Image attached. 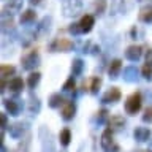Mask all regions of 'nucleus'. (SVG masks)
<instances>
[{"label": "nucleus", "instance_id": "f257e3e1", "mask_svg": "<svg viewBox=\"0 0 152 152\" xmlns=\"http://www.w3.org/2000/svg\"><path fill=\"white\" fill-rule=\"evenodd\" d=\"M142 106V97L140 92H133L127 97L125 100V104H124V108H125V113L130 114V116H135V114L140 113V109Z\"/></svg>", "mask_w": 152, "mask_h": 152}, {"label": "nucleus", "instance_id": "f03ea898", "mask_svg": "<svg viewBox=\"0 0 152 152\" xmlns=\"http://www.w3.org/2000/svg\"><path fill=\"white\" fill-rule=\"evenodd\" d=\"M38 60H40V57H38V49L35 48V49L27 51L26 54L21 57V65H22L24 70L30 71V70H33L38 65Z\"/></svg>", "mask_w": 152, "mask_h": 152}, {"label": "nucleus", "instance_id": "7ed1b4c3", "mask_svg": "<svg viewBox=\"0 0 152 152\" xmlns=\"http://www.w3.org/2000/svg\"><path fill=\"white\" fill-rule=\"evenodd\" d=\"M113 135H114V132L111 130V128H106V130L102 133V138H100V144H102V147H103L104 152H119V147L114 144Z\"/></svg>", "mask_w": 152, "mask_h": 152}, {"label": "nucleus", "instance_id": "20e7f679", "mask_svg": "<svg viewBox=\"0 0 152 152\" xmlns=\"http://www.w3.org/2000/svg\"><path fill=\"white\" fill-rule=\"evenodd\" d=\"M73 41L70 38H57V40L51 45V51L52 52H68L73 49Z\"/></svg>", "mask_w": 152, "mask_h": 152}, {"label": "nucleus", "instance_id": "39448f33", "mask_svg": "<svg viewBox=\"0 0 152 152\" xmlns=\"http://www.w3.org/2000/svg\"><path fill=\"white\" fill-rule=\"evenodd\" d=\"M75 113H76V104L70 100H65V103L62 104L60 108V116L64 121H71L75 117Z\"/></svg>", "mask_w": 152, "mask_h": 152}, {"label": "nucleus", "instance_id": "423d86ee", "mask_svg": "<svg viewBox=\"0 0 152 152\" xmlns=\"http://www.w3.org/2000/svg\"><path fill=\"white\" fill-rule=\"evenodd\" d=\"M121 97H122V94H121V90H119V87H109L106 92L103 94L102 102L103 103H117L119 100H121Z\"/></svg>", "mask_w": 152, "mask_h": 152}, {"label": "nucleus", "instance_id": "0eeeda50", "mask_svg": "<svg viewBox=\"0 0 152 152\" xmlns=\"http://www.w3.org/2000/svg\"><path fill=\"white\" fill-rule=\"evenodd\" d=\"M141 56H142V46H140V45H132L125 49V59L130 62L140 60Z\"/></svg>", "mask_w": 152, "mask_h": 152}, {"label": "nucleus", "instance_id": "6e6552de", "mask_svg": "<svg viewBox=\"0 0 152 152\" xmlns=\"http://www.w3.org/2000/svg\"><path fill=\"white\" fill-rule=\"evenodd\" d=\"M24 87H26V83H24L22 78H19V76H13L11 79L8 81V89L11 94H21Z\"/></svg>", "mask_w": 152, "mask_h": 152}, {"label": "nucleus", "instance_id": "1a4fd4ad", "mask_svg": "<svg viewBox=\"0 0 152 152\" xmlns=\"http://www.w3.org/2000/svg\"><path fill=\"white\" fill-rule=\"evenodd\" d=\"M78 24H79L81 33H89L94 28V26H95V19H94L92 14H84Z\"/></svg>", "mask_w": 152, "mask_h": 152}, {"label": "nucleus", "instance_id": "9d476101", "mask_svg": "<svg viewBox=\"0 0 152 152\" xmlns=\"http://www.w3.org/2000/svg\"><path fill=\"white\" fill-rule=\"evenodd\" d=\"M125 127V119H124L121 114H114V116L109 117L108 122V128H111L113 132H119Z\"/></svg>", "mask_w": 152, "mask_h": 152}, {"label": "nucleus", "instance_id": "9b49d317", "mask_svg": "<svg viewBox=\"0 0 152 152\" xmlns=\"http://www.w3.org/2000/svg\"><path fill=\"white\" fill-rule=\"evenodd\" d=\"M3 106L11 116H18L19 109H21V103L14 98H7V100H3Z\"/></svg>", "mask_w": 152, "mask_h": 152}, {"label": "nucleus", "instance_id": "f8f14e48", "mask_svg": "<svg viewBox=\"0 0 152 152\" xmlns=\"http://www.w3.org/2000/svg\"><path fill=\"white\" fill-rule=\"evenodd\" d=\"M133 138L140 142H144L151 138V130L147 127H136L135 130H133Z\"/></svg>", "mask_w": 152, "mask_h": 152}, {"label": "nucleus", "instance_id": "ddd939ff", "mask_svg": "<svg viewBox=\"0 0 152 152\" xmlns=\"http://www.w3.org/2000/svg\"><path fill=\"white\" fill-rule=\"evenodd\" d=\"M121 70H122V60L121 59H114L111 64H109V66H108L109 78H117L119 73H121Z\"/></svg>", "mask_w": 152, "mask_h": 152}, {"label": "nucleus", "instance_id": "4468645a", "mask_svg": "<svg viewBox=\"0 0 152 152\" xmlns=\"http://www.w3.org/2000/svg\"><path fill=\"white\" fill-rule=\"evenodd\" d=\"M16 73V68L10 64H2L0 65V78L2 79H8L10 76H14Z\"/></svg>", "mask_w": 152, "mask_h": 152}, {"label": "nucleus", "instance_id": "2eb2a0df", "mask_svg": "<svg viewBox=\"0 0 152 152\" xmlns=\"http://www.w3.org/2000/svg\"><path fill=\"white\" fill-rule=\"evenodd\" d=\"M59 141H60V144L64 146V147H66L71 142V130L70 128H62L60 130V133H59Z\"/></svg>", "mask_w": 152, "mask_h": 152}, {"label": "nucleus", "instance_id": "dca6fc26", "mask_svg": "<svg viewBox=\"0 0 152 152\" xmlns=\"http://www.w3.org/2000/svg\"><path fill=\"white\" fill-rule=\"evenodd\" d=\"M100 86H102V78L100 76H94V78L89 79V86H87V90L90 94H97L100 90Z\"/></svg>", "mask_w": 152, "mask_h": 152}, {"label": "nucleus", "instance_id": "f3484780", "mask_svg": "<svg viewBox=\"0 0 152 152\" xmlns=\"http://www.w3.org/2000/svg\"><path fill=\"white\" fill-rule=\"evenodd\" d=\"M64 103H65V100L60 94H52L49 97V100H48V104H49L51 108H62Z\"/></svg>", "mask_w": 152, "mask_h": 152}, {"label": "nucleus", "instance_id": "a211bd4d", "mask_svg": "<svg viewBox=\"0 0 152 152\" xmlns=\"http://www.w3.org/2000/svg\"><path fill=\"white\" fill-rule=\"evenodd\" d=\"M40 79H41V73H40V71H32V73L28 75V78H27L28 89H35L38 86V83H40Z\"/></svg>", "mask_w": 152, "mask_h": 152}, {"label": "nucleus", "instance_id": "6ab92c4d", "mask_svg": "<svg viewBox=\"0 0 152 152\" xmlns=\"http://www.w3.org/2000/svg\"><path fill=\"white\" fill-rule=\"evenodd\" d=\"M84 70V62L81 59H75L71 62V76H79Z\"/></svg>", "mask_w": 152, "mask_h": 152}, {"label": "nucleus", "instance_id": "aec40b11", "mask_svg": "<svg viewBox=\"0 0 152 152\" xmlns=\"http://www.w3.org/2000/svg\"><path fill=\"white\" fill-rule=\"evenodd\" d=\"M37 19V13L33 10H26L22 14H21V24H28V22H33Z\"/></svg>", "mask_w": 152, "mask_h": 152}, {"label": "nucleus", "instance_id": "412c9836", "mask_svg": "<svg viewBox=\"0 0 152 152\" xmlns=\"http://www.w3.org/2000/svg\"><path fill=\"white\" fill-rule=\"evenodd\" d=\"M141 76L144 79H152V60H146L144 65H142L141 68Z\"/></svg>", "mask_w": 152, "mask_h": 152}, {"label": "nucleus", "instance_id": "4be33fe9", "mask_svg": "<svg viewBox=\"0 0 152 152\" xmlns=\"http://www.w3.org/2000/svg\"><path fill=\"white\" fill-rule=\"evenodd\" d=\"M140 21L146 22V24L152 22V8L151 7H146V8H142L140 11Z\"/></svg>", "mask_w": 152, "mask_h": 152}, {"label": "nucleus", "instance_id": "5701e85b", "mask_svg": "<svg viewBox=\"0 0 152 152\" xmlns=\"http://www.w3.org/2000/svg\"><path fill=\"white\" fill-rule=\"evenodd\" d=\"M92 7H94V13H97V14H103L104 11H106L108 2H106V0H95Z\"/></svg>", "mask_w": 152, "mask_h": 152}, {"label": "nucleus", "instance_id": "b1692460", "mask_svg": "<svg viewBox=\"0 0 152 152\" xmlns=\"http://www.w3.org/2000/svg\"><path fill=\"white\" fill-rule=\"evenodd\" d=\"M24 125L22 124H14V125L10 127V133H11V136L14 138H19V136H22V133H24Z\"/></svg>", "mask_w": 152, "mask_h": 152}, {"label": "nucleus", "instance_id": "393cba45", "mask_svg": "<svg viewBox=\"0 0 152 152\" xmlns=\"http://www.w3.org/2000/svg\"><path fill=\"white\" fill-rule=\"evenodd\" d=\"M75 86H76V83H75V76H70L68 79L64 83V86H62V89L65 90V92H71V90L75 89Z\"/></svg>", "mask_w": 152, "mask_h": 152}, {"label": "nucleus", "instance_id": "a878e982", "mask_svg": "<svg viewBox=\"0 0 152 152\" xmlns=\"http://www.w3.org/2000/svg\"><path fill=\"white\" fill-rule=\"evenodd\" d=\"M98 116H97V121L98 122H104L106 119H109V113H108V109H100V111L97 113Z\"/></svg>", "mask_w": 152, "mask_h": 152}, {"label": "nucleus", "instance_id": "bb28decb", "mask_svg": "<svg viewBox=\"0 0 152 152\" xmlns=\"http://www.w3.org/2000/svg\"><path fill=\"white\" fill-rule=\"evenodd\" d=\"M142 121L144 122H152V106H147L144 109V114H142Z\"/></svg>", "mask_w": 152, "mask_h": 152}, {"label": "nucleus", "instance_id": "cd10ccee", "mask_svg": "<svg viewBox=\"0 0 152 152\" xmlns=\"http://www.w3.org/2000/svg\"><path fill=\"white\" fill-rule=\"evenodd\" d=\"M68 30L73 33V35H78V33H81V28H79V24H71V27L68 28Z\"/></svg>", "mask_w": 152, "mask_h": 152}, {"label": "nucleus", "instance_id": "c85d7f7f", "mask_svg": "<svg viewBox=\"0 0 152 152\" xmlns=\"http://www.w3.org/2000/svg\"><path fill=\"white\" fill-rule=\"evenodd\" d=\"M7 127H10L8 125V119H7V114L5 113H2V130H5Z\"/></svg>", "mask_w": 152, "mask_h": 152}, {"label": "nucleus", "instance_id": "c756f323", "mask_svg": "<svg viewBox=\"0 0 152 152\" xmlns=\"http://www.w3.org/2000/svg\"><path fill=\"white\" fill-rule=\"evenodd\" d=\"M30 2H32V5H40L43 0H30Z\"/></svg>", "mask_w": 152, "mask_h": 152}]
</instances>
